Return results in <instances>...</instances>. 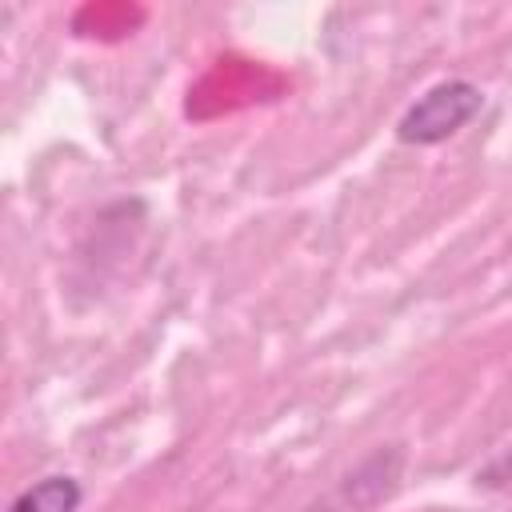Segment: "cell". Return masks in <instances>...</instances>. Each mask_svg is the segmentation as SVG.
<instances>
[{
    "instance_id": "2",
    "label": "cell",
    "mask_w": 512,
    "mask_h": 512,
    "mask_svg": "<svg viewBox=\"0 0 512 512\" xmlns=\"http://www.w3.org/2000/svg\"><path fill=\"white\" fill-rule=\"evenodd\" d=\"M80 484L72 476H44L32 488H24L8 512H76L80 508Z\"/></svg>"
},
{
    "instance_id": "1",
    "label": "cell",
    "mask_w": 512,
    "mask_h": 512,
    "mask_svg": "<svg viewBox=\"0 0 512 512\" xmlns=\"http://www.w3.org/2000/svg\"><path fill=\"white\" fill-rule=\"evenodd\" d=\"M480 108L484 92L472 80H440L408 104V112L396 120V136L404 144H440L456 136Z\"/></svg>"
}]
</instances>
